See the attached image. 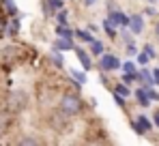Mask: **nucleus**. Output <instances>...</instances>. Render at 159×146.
Wrapping results in <instances>:
<instances>
[{"label": "nucleus", "mask_w": 159, "mask_h": 146, "mask_svg": "<svg viewBox=\"0 0 159 146\" xmlns=\"http://www.w3.org/2000/svg\"><path fill=\"white\" fill-rule=\"evenodd\" d=\"M95 2H97V0H84V4H88V7H90V4H95Z\"/></svg>", "instance_id": "f704fd0d"}, {"label": "nucleus", "mask_w": 159, "mask_h": 146, "mask_svg": "<svg viewBox=\"0 0 159 146\" xmlns=\"http://www.w3.org/2000/svg\"><path fill=\"white\" fill-rule=\"evenodd\" d=\"M56 34L58 37H65V39H73L75 37V30H71L67 24H58L56 26Z\"/></svg>", "instance_id": "1a4fd4ad"}, {"label": "nucleus", "mask_w": 159, "mask_h": 146, "mask_svg": "<svg viewBox=\"0 0 159 146\" xmlns=\"http://www.w3.org/2000/svg\"><path fill=\"white\" fill-rule=\"evenodd\" d=\"M133 129H135V133H140V135H144V133H148L151 129H153V122L148 121L144 114H140L138 118H135V122H133Z\"/></svg>", "instance_id": "20e7f679"}, {"label": "nucleus", "mask_w": 159, "mask_h": 146, "mask_svg": "<svg viewBox=\"0 0 159 146\" xmlns=\"http://www.w3.org/2000/svg\"><path fill=\"white\" fill-rule=\"evenodd\" d=\"M99 67H101V71H114V69H118V67H123V65H120V60H118L114 54H101Z\"/></svg>", "instance_id": "7ed1b4c3"}, {"label": "nucleus", "mask_w": 159, "mask_h": 146, "mask_svg": "<svg viewBox=\"0 0 159 146\" xmlns=\"http://www.w3.org/2000/svg\"><path fill=\"white\" fill-rule=\"evenodd\" d=\"M144 52H146L151 58H155V49H153V45H144Z\"/></svg>", "instance_id": "c85d7f7f"}, {"label": "nucleus", "mask_w": 159, "mask_h": 146, "mask_svg": "<svg viewBox=\"0 0 159 146\" xmlns=\"http://www.w3.org/2000/svg\"><path fill=\"white\" fill-rule=\"evenodd\" d=\"M153 122H155V127H159V112L155 114V118H153Z\"/></svg>", "instance_id": "72a5a7b5"}, {"label": "nucleus", "mask_w": 159, "mask_h": 146, "mask_svg": "<svg viewBox=\"0 0 159 146\" xmlns=\"http://www.w3.org/2000/svg\"><path fill=\"white\" fill-rule=\"evenodd\" d=\"M7 30H9L11 34H15V32H20V22H17V20H13L11 24L7 26Z\"/></svg>", "instance_id": "aec40b11"}, {"label": "nucleus", "mask_w": 159, "mask_h": 146, "mask_svg": "<svg viewBox=\"0 0 159 146\" xmlns=\"http://www.w3.org/2000/svg\"><path fill=\"white\" fill-rule=\"evenodd\" d=\"M4 30H7V22H4V20H2V17H0V34H2V32H4Z\"/></svg>", "instance_id": "2f4dec72"}, {"label": "nucleus", "mask_w": 159, "mask_h": 146, "mask_svg": "<svg viewBox=\"0 0 159 146\" xmlns=\"http://www.w3.org/2000/svg\"><path fill=\"white\" fill-rule=\"evenodd\" d=\"M157 32H159V28H157Z\"/></svg>", "instance_id": "c9c22d12"}, {"label": "nucleus", "mask_w": 159, "mask_h": 146, "mask_svg": "<svg viewBox=\"0 0 159 146\" xmlns=\"http://www.w3.org/2000/svg\"><path fill=\"white\" fill-rule=\"evenodd\" d=\"M123 41H125L127 45H129V43H133V41H131V34H129V32H125V30H123Z\"/></svg>", "instance_id": "c756f323"}, {"label": "nucleus", "mask_w": 159, "mask_h": 146, "mask_svg": "<svg viewBox=\"0 0 159 146\" xmlns=\"http://www.w3.org/2000/svg\"><path fill=\"white\" fill-rule=\"evenodd\" d=\"M75 56L80 58V62H82V67L86 69V71H90L93 69V60H90V56H88V52L82 48H75Z\"/></svg>", "instance_id": "423d86ee"}, {"label": "nucleus", "mask_w": 159, "mask_h": 146, "mask_svg": "<svg viewBox=\"0 0 159 146\" xmlns=\"http://www.w3.org/2000/svg\"><path fill=\"white\" fill-rule=\"evenodd\" d=\"M107 17H110V20H112L116 26H123V28H127V26H129V17H127L123 11H118V9H114Z\"/></svg>", "instance_id": "39448f33"}, {"label": "nucleus", "mask_w": 159, "mask_h": 146, "mask_svg": "<svg viewBox=\"0 0 159 146\" xmlns=\"http://www.w3.org/2000/svg\"><path fill=\"white\" fill-rule=\"evenodd\" d=\"M39 138H20V144H39Z\"/></svg>", "instance_id": "393cba45"}, {"label": "nucleus", "mask_w": 159, "mask_h": 146, "mask_svg": "<svg viewBox=\"0 0 159 146\" xmlns=\"http://www.w3.org/2000/svg\"><path fill=\"white\" fill-rule=\"evenodd\" d=\"M148 60H151V56H148L146 52H142V54L138 52V65H146Z\"/></svg>", "instance_id": "412c9836"}, {"label": "nucleus", "mask_w": 159, "mask_h": 146, "mask_svg": "<svg viewBox=\"0 0 159 146\" xmlns=\"http://www.w3.org/2000/svg\"><path fill=\"white\" fill-rule=\"evenodd\" d=\"M114 28H116V24H114V22H112V20L107 17L106 22H103V30H106L107 37H116V30H114Z\"/></svg>", "instance_id": "ddd939ff"}, {"label": "nucleus", "mask_w": 159, "mask_h": 146, "mask_svg": "<svg viewBox=\"0 0 159 146\" xmlns=\"http://www.w3.org/2000/svg\"><path fill=\"white\" fill-rule=\"evenodd\" d=\"M4 7H7L9 15H17V7H15V2H13V0H4Z\"/></svg>", "instance_id": "dca6fc26"}, {"label": "nucleus", "mask_w": 159, "mask_h": 146, "mask_svg": "<svg viewBox=\"0 0 159 146\" xmlns=\"http://www.w3.org/2000/svg\"><path fill=\"white\" fill-rule=\"evenodd\" d=\"M114 101H116V105H120V107H125V97H123L120 93H116V90H114Z\"/></svg>", "instance_id": "a878e982"}, {"label": "nucleus", "mask_w": 159, "mask_h": 146, "mask_svg": "<svg viewBox=\"0 0 159 146\" xmlns=\"http://www.w3.org/2000/svg\"><path fill=\"white\" fill-rule=\"evenodd\" d=\"M48 4L52 7V11H60L62 9V0H48Z\"/></svg>", "instance_id": "5701e85b"}, {"label": "nucleus", "mask_w": 159, "mask_h": 146, "mask_svg": "<svg viewBox=\"0 0 159 146\" xmlns=\"http://www.w3.org/2000/svg\"><path fill=\"white\" fill-rule=\"evenodd\" d=\"M114 90H116V93H120V95H123L125 99H127V97H131V90L127 88V84H125V82H123V84H118V86H116Z\"/></svg>", "instance_id": "2eb2a0df"}, {"label": "nucleus", "mask_w": 159, "mask_h": 146, "mask_svg": "<svg viewBox=\"0 0 159 146\" xmlns=\"http://www.w3.org/2000/svg\"><path fill=\"white\" fill-rule=\"evenodd\" d=\"M52 60H54V62H56V67H58V69H62V65H65V62H62V56H60V54H58V49H56V48H54Z\"/></svg>", "instance_id": "f3484780"}, {"label": "nucleus", "mask_w": 159, "mask_h": 146, "mask_svg": "<svg viewBox=\"0 0 159 146\" xmlns=\"http://www.w3.org/2000/svg\"><path fill=\"white\" fill-rule=\"evenodd\" d=\"M146 93H148V99H151V101H159V93H155V90H151L148 86H146Z\"/></svg>", "instance_id": "bb28decb"}, {"label": "nucleus", "mask_w": 159, "mask_h": 146, "mask_svg": "<svg viewBox=\"0 0 159 146\" xmlns=\"http://www.w3.org/2000/svg\"><path fill=\"white\" fill-rule=\"evenodd\" d=\"M138 82H142V84L151 86V84H155V77H153V73H148L146 69H142V71L138 73Z\"/></svg>", "instance_id": "9d476101"}, {"label": "nucleus", "mask_w": 159, "mask_h": 146, "mask_svg": "<svg viewBox=\"0 0 159 146\" xmlns=\"http://www.w3.org/2000/svg\"><path fill=\"white\" fill-rule=\"evenodd\" d=\"M123 71H125V73H135V62L125 60V62H123Z\"/></svg>", "instance_id": "a211bd4d"}, {"label": "nucleus", "mask_w": 159, "mask_h": 146, "mask_svg": "<svg viewBox=\"0 0 159 146\" xmlns=\"http://www.w3.org/2000/svg\"><path fill=\"white\" fill-rule=\"evenodd\" d=\"M133 80H138V73H125L123 75V82L125 84H133Z\"/></svg>", "instance_id": "4be33fe9"}, {"label": "nucleus", "mask_w": 159, "mask_h": 146, "mask_svg": "<svg viewBox=\"0 0 159 146\" xmlns=\"http://www.w3.org/2000/svg\"><path fill=\"white\" fill-rule=\"evenodd\" d=\"M28 103V95L24 90H13L11 95H9V107L13 110V112H20V110H24Z\"/></svg>", "instance_id": "f03ea898"}, {"label": "nucleus", "mask_w": 159, "mask_h": 146, "mask_svg": "<svg viewBox=\"0 0 159 146\" xmlns=\"http://www.w3.org/2000/svg\"><path fill=\"white\" fill-rule=\"evenodd\" d=\"M129 30H131L133 34H140V32L144 30V20H142L140 15H131V17H129Z\"/></svg>", "instance_id": "0eeeda50"}, {"label": "nucleus", "mask_w": 159, "mask_h": 146, "mask_svg": "<svg viewBox=\"0 0 159 146\" xmlns=\"http://www.w3.org/2000/svg\"><path fill=\"white\" fill-rule=\"evenodd\" d=\"M60 110L67 116H78L82 112V99H80L78 93H65L60 99Z\"/></svg>", "instance_id": "f257e3e1"}, {"label": "nucleus", "mask_w": 159, "mask_h": 146, "mask_svg": "<svg viewBox=\"0 0 159 146\" xmlns=\"http://www.w3.org/2000/svg\"><path fill=\"white\" fill-rule=\"evenodd\" d=\"M75 37H78L80 41L88 43V45H90V43L95 41V39H93V34H90V30H88V32H86V30H75Z\"/></svg>", "instance_id": "f8f14e48"}, {"label": "nucleus", "mask_w": 159, "mask_h": 146, "mask_svg": "<svg viewBox=\"0 0 159 146\" xmlns=\"http://www.w3.org/2000/svg\"><path fill=\"white\" fill-rule=\"evenodd\" d=\"M135 99H138V103H140L142 107H146V105L151 103V99H148V93H146V88H140V90H135Z\"/></svg>", "instance_id": "9b49d317"}, {"label": "nucleus", "mask_w": 159, "mask_h": 146, "mask_svg": "<svg viewBox=\"0 0 159 146\" xmlns=\"http://www.w3.org/2000/svg\"><path fill=\"white\" fill-rule=\"evenodd\" d=\"M71 77H75L80 84H84V82H86V75H84V73H80V71H73V69H71Z\"/></svg>", "instance_id": "b1692460"}, {"label": "nucleus", "mask_w": 159, "mask_h": 146, "mask_svg": "<svg viewBox=\"0 0 159 146\" xmlns=\"http://www.w3.org/2000/svg\"><path fill=\"white\" fill-rule=\"evenodd\" d=\"M54 48L58 49V52H67V49H75V48H73V39H65V37H60L58 41H54Z\"/></svg>", "instance_id": "6e6552de"}, {"label": "nucleus", "mask_w": 159, "mask_h": 146, "mask_svg": "<svg viewBox=\"0 0 159 146\" xmlns=\"http://www.w3.org/2000/svg\"><path fill=\"white\" fill-rule=\"evenodd\" d=\"M90 54H95V56L106 54V52H103V43H101V41H93V43H90Z\"/></svg>", "instance_id": "4468645a"}, {"label": "nucleus", "mask_w": 159, "mask_h": 146, "mask_svg": "<svg viewBox=\"0 0 159 146\" xmlns=\"http://www.w3.org/2000/svg\"><path fill=\"white\" fill-rule=\"evenodd\" d=\"M56 20H58V24H67V20H69V17H67V11L60 9V11L56 13Z\"/></svg>", "instance_id": "6ab92c4d"}, {"label": "nucleus", "mask_w": 159, "mask_h": 146, "mask_svg": "<svg viewBox=\"0 0 159 146\" xmlns=\"http://www.w3.org/2000/svg\"><path fill=\"white\" fill-rule=\"evenodd\" d=\"M144 13H146V15H155L157 11H155V7H146V11H144Z\"/></svg>", "instance_id": "7c9ffc66"}, {"label": "nucleus", "mask_w": 159, "mask_h": 146, "mask_svg": "<svg viewBox=\"0 0 159 146\" xmlns=\"http://www.w3.org/2000/svg\"><path fill=\"white\" fill-rule=\"evenodd\" d=\"M127 54H129V56H138V49H135V45H133V43H129V45H127Z\"/></svg>", "instance_id": "cd10ccee"}, {"label": "nucleus", "mask_w": 159, "mask_h": 146, "mask_svg": "<svg viewBox=\"0 0 159 146\" xmlns=\"http://www.w3.org/2000/svg\"><path fill=\"white\" fill-rule=\"evenodd\" d=\"M153 77H155V84H159V69H155V71H153Z\"/></svg>", "instance_id": "473e14b6"}]
</instances>
